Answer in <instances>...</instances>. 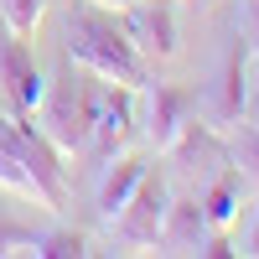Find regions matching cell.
Here are the masks:
<instances>
[{"label":"cell","mask_w":259,"mask_h":259,"mask_svg":"<svg viewBox=\"0 0 259 259\" xmlns=\"http://www.w3.org/2000/svg\"><path fill=\"white\" fill-rule=\"evenodd\" d=\"M207 212H202V202L197 197H171V207H166V223H161V249H171V254H197L202 244H207Z\"/></svg>","instance_id":"cell-11"},{"label":"cell","mask_w":259,"mask_h":259,"mask_svg":"<svg viewBox=\"0 0 259 259\" xmlns=\"http://www.w3.org/2000/svg\"><path fill=\"white\" fill-rule=\"evenodd\" d=\"M223 140H228V166L239 171L249 187H259V119L244 114L239 124L223 130Z\"/></svg>","instance_id":"cell-14"},{"label":"cell","mask_w":259,"mask_h":259,"mask_svg":"<svg viewBox=\"0 0 259 259\" xmlns=\"http://www.w3.org/2000/svg\"><path fill=\"white\" fill-rule=\"evenodd\" d=\"M0 89L11 99V114H21V119H31L41 109V94H47V78H41L26 36H16L6 26H0Z\"/></svg>","instance_id":"cell-6"},{"label":"cell","mask_w":259,"mask_h":259,"mask_svg":"<svg viewBox=\"0 0 259 259\" xmlns=\"http://www.w3.org/2000/svg\"><path fill=\"white\" fill-rule=\"evenodd\" d=\"M145 171H150V161L124 156L119 166H109V171L99 177V218H104V223H109V218H114V212H119L130 197H135V187L145 182Z\"/></svg>","instance_id":"cell-13"},{"label":"cell","mask_w":259,"mask_h":259,"mask_svg":"<svg viewBox=\"0 0 259 259\" xmlns=\"http://www.w3.org/2000/svg\"><path fill=\"white\" fill-rule=\"evenodd\" d=\"M119 26L145 62L177 57V0H135V6L119 11Z\"/></svg>","instance_id":"cell-7"},{"label":"cell","mask_w":259,"mask_h":259,"mask_svg":"<svg viewBox=\"0 0 259 259\" xmlns=\"http://www.w3.org/2000/svg\"><path fill=\"white\" fill-rule=\"evenodd\" d=\"M244 192H249V182H244L233 166H223L218 177H207V182H202V197H197L202 212H207V228H228L233 218H239Z\"/></svg>","instance_id":"cell-12"},{"label":"cell","mask_w":259,"mask_h":259,"mask_svg":"<svg viewBox=\"0 0 259 259\" xmlns=\"http://www.w3.org/2000/svg\"><path fill=\"white\" fill-rule=\"evenodd\" d=\"M166 207H171V182L161 177V171H145V182L135 187V197H130L104 228H109L124 249H161Z\"/></svg>","instance_id":"cell-4"},{"label":"cell","mask_w":259,"mask_h":259,"mask_svg":"<svg viewBox=\"0 0 259 259\" xmlns=\"http://www.w3.org/2000/svg\"><path fill=\"white\" fill-rule=\"evenodd\" d=\"M140 99H145V114H140L145 140L166 156V150H171V140H177L182 130L197 119V104H192V94H187V89H177V83H156V78H145Z\"/></svg>","instance_id":"cell-8"},{"label":"cell","mask_w":259,"mask_h":259,"mask_svg":"<svg viewBox=\"0 0 259 259\" xmlns=\"http://www.w3.org/2000/svg\"><path fill=\"white\" fill-rule=\"evenodd\" d=\"M249 254H259V218H254V228H249V244H244Z\"/></svg>","instance_id":"cell-20"},{"label":"cell","mask_w":259,"mask_h":259,"mask_svg":"<svg viewBox=\"0 0 259 259\" xmlns=\"http://www.w3.org/2000/svg\"><path fill=\"white\" fill-rule=\"evenodd\" d=\"M249 119H259V83L249 89Z\"/></svg>","instance_id":"cell-19"},{"label":"cell","mask_w":259,"mask_h":259,"mask_svg":"<svg viewBox=\"0 0 259 259\" xmlns=\"http://www.w3.org/2000/svg\"><path fill=\"white\" fill-rule=\"evenodd\" d=\"M89 254V233L78 228H47L36 239V259H83Z\"/></svg>","instance_id":"cell-15"},{"label":"cell","mask_w":259,"mask_h":259,"mask_svg":"<svg viewBox=\"0 0 259 259\" xmlns=\"http://www.w3.org/2000/svg\"><path fill=\"white\" fill-rule=\"evenodd\" d=\"M11 156L31 171V182H36V192H41L47 207L68 202V166H62V150L36 130V119H21L16 114V145H11Z\"/></svg>","instance_id":"cell-5"},{"label":"cell","mask_w":259,"mask_h":259,"mask_svg":"<svg viewBox=\"0 0 259 259\" xmlns=\"http://www.w3.org/2000/svg\"><path fill=\"white\" fill-rule=\"evenodd\" d=\"M52 0H0V26L16 31V36H31L41 26V16H47Z\"/></svg>","instance_id":"cell-16"},{"label":"cell","mask_w":259,"mask_h":259,"mask_svg":"<svg viewBox=\"0 0 259 259\" xmlns=\"http://www.w3.org/2000/svg\"><path fill=\"white\" fill-rule=\"evenodd\" d=\"M31 119H36V130L62 150V156L89 150V83L73 78V57H68V73L47 83L41 109H36Z\"/></svg>","instance_id":"cell-2"},{"label":"cell","mask_w":259,"mask_h":259,"mask_svg":"<svg viewBox=\"0 0 259 259\" xmlns=\"http://www.w3.org/2000/svg\"><path fill=\"white\" fill-rule=\"evenodd\" d=\"M166 156L177 161L182 171H202V182H207V177H218V171L228 166V140H223V130L212 119H192L182 135L171 140Z\"/></svg>","instance_id":"cell-10"},{"label":"cell","mask_w":259,"mask_h":259,"mask_svg":"<svg viewBox=\"0 0 259 259\" xmlns=\"http://www.w3.org/2000/svg\"><path fill=\"white\" fill-rule=\"evenodd\" d=\"M89 6H99V11H114V16H119L124 6H135V0H89Z\"/></svg>","instance_id":"cell-18"},{"label":"cell","mask_w":259,"mask_h":259,"mask_svg":"<svg viewBox=\"0 0 259 259\" xmlns=\"http://www.w3.org/2000/svg\"><path fill=\"white\" fill-rule=\"evenodd\" d=\"M36 239H41L36 228H21L11 218H0V259L6 254H36Z\"/></svg>","instance_id":"cell-17"},{"label":"cell","mask_w":259,"mask_h":259,"mask_svg":"<svg viewBox=\"0 0 259 259\" xmlns=\"http://www.w3.org/2000/svg\"><path fill=\"white\" fill-rule=\"evenodd\" d=\"M135 89H119V83H89V156L109 166L119 150L130 145L140 124V109H135Z\"/></svg>","instance_id":"cell-3"},{"label":"cell","mask_w":259,"mask_h":259,"mask_svg":"<svg viewBox=\"0 0 259 259\" xmlns=\"http://www.w3.org/2000/svg\"><path fill=\"white\" fill-rule=\"evenodd\" d=\"M249 73H254V36H233L228 41V57H223V73H218V89H212V124L228 130L249 114Z\"/></svg>","instance_id":"cell-9"},{"label":"cell","mask_w":259,"mask_h":259,"mask_svg":"<svg viewBox=\"0 0 259 259\" xmlns=\"http://www.w3.org/2000/svg\"><path fill=\"white\" fill-rule=\"evenodd\" d=\"M68 57L83 73H94L99 83H119V89H145L150 62L135 52V41L124 36V26L114 21V11H99L89 0H78L68 11Z\"/></svg>","instance_id":"cell-1"}]
</instances>
